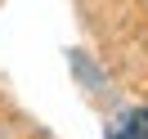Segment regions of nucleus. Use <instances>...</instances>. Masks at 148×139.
Listing matches in <instances>:
<instances>
[{"mask_svg":"<svg viewBox=\"0 0 148 139\" xmlns=\"http://www.w3.org/2000/svg\"><path fill=\"white\" fill-rule=\"evenodd\" d=\"M108 139H148V108L121 112L108 121Z\"/></svg>","mask_w":148,"mask_h":139,"instance_id":"1","label":"nucleus"}]
</instances>
